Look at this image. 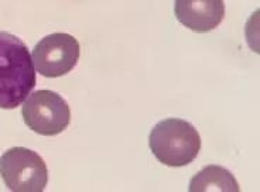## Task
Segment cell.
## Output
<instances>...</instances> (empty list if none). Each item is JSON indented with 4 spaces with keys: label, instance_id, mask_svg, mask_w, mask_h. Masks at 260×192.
Returning a JSON list of instances; mask_svg holds the SVG:
<instances>
[{
    "label": "cell",
    "instance_id": "cell-4",
    "mask_svg": "<svg viewBox=\"0 0 260 192\" xmlns=\"http://www.w3.org/2000/svg\"><path fill=\"white\" fill-rule=\"evenodd\" d=\"M21 115L28 129L43 136L62 133L71 120V110L64 98L48 89L27 96Z\"/></svg>",
    "mask_w": 260,
    "mask_h": 192
},
{
    "label": "cell",
    "instance_id": "cell-1",
    "mask_svg": "<svg viewBox=\"0 0 260 192\" xmlns=\"http://www.w3.org/2000/svg\"><path fill=\"white\" fill-rule=\"evenodd\" d=\"M36 86V70L24 41L0 31V109H16Z\"/></svg>",
    "mask_w": 260,
    "mask_h": 192
},
{
    "label": "cell",
    "instance_id": "cell-7",
    "mask_svg": "<svg viewBox=\"0 0 260 192\" xmlns=\"http://www.w3.org/2000/svg\"><path fill=\"white\" fill-rule=\"evenodd\" d=\"M239 189L241 188L234 175L226 168L219 166H208L202 168L189 182L191 192H239Z\"/></svg>",
    "mask_w": 260,
    "mask_h": 192
},
{
    "label": "cell",
    "instance_id": "cell-5",
    "mask_svg": "<svg viewBox=\"0 0 260 192\" xmlns=\"http://www.w3.org/2000/svg\"><path fill=\"white\" fill-rule=\"evenodd\" d=\"M81 54L78 40L67 33H52L32 50V64L46 78H58L77 65Z\"/></svg>",
    "mask_w": 260,
    "mask_h": 192
},
{
    "label": "cell",
    "instance_id": "cell-6",
    "mask_svg": "<svg viewBox=\"0 0 260 192\" xmlns=\"http://www.w3.org/2000/svg\"><path fill=\"white\" fill-rule=\"evenodd\" d=\"M177 20L195 33H208L219 26L225 17L223 0H176Z\"/></svg>",
    "mask_w": 260,
    "mask_h": 192
},
{
    "label": "cell",
    "instance_id": "cell-2",
    "mask_svg": "<svg viewBox=\"0 0 260 192\" xmlns=\"http://www.w3.org/2000/svg\"><path fill=\"white\" fill-rule=\"evenodd\" d=\"M149 144L160 163L169 167H184L197 158L201 150V137L191 123L166 119L151 130Z\"/></svg>",
    "mask_w": 260,
    "mask_h": 192
},
{
    "label": "cell",
    "instance_id": "cell-3",
    "mask_svg": "<svg viewBox=\"0 0 260 192\" xmlns=\"http://www.w3.org/2000/svg\"><path fill=\"white\" fill-rule=\"evenodd\" d=\"M0 175L13 192H41L48 182V170L39 154L13 147L0 157Z\"/></svg>",
    "mask_w": 260,
    "mask_h": 192
}]
</instances>
